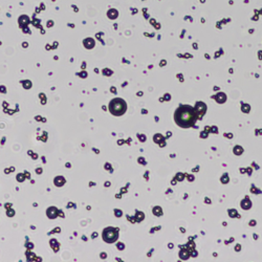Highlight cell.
<instances>
[{
  "instance_id": "cell-1",
  "label": "cell",
  "mask_w": 262,
  "mask_h": 262,
  "mask_svg": "<svg viewBox=\"0 0 262 262\" xmlns=\"http://www.w3.org/2000/svg\"><path fill=\"white\" fill-rule=\"evenodd\" d=\"M174 119L178 126L182 127V128H189L195 124L197 114H196V110L193 107L182 105L179 108L176 109Z\"/></svg>"
},
{
  "instance_id": "cell-2",
  "label": "cell",
  "mask_w": 262,
  "mask_h": 262,
  "mask_svg": "<svg viewBox=\"0 0 262 262\" xmlns=\"http://www.w3.org/2000/svg\"><path fill=\"white\" fill-rule=\"evenodd\" d=\"M126 102L122 99H113L109 104V110L114 115H122L126 111Z\"/></svg>"
},
{
  "instance_id": "cell-3",
  "label": "cell",
  "mask_w": 262,
  "mask_h": 262,
  "mask_svg": "<svg viewBox=\"0 0 262 262\" xmlns=\"http://www.w3.org/2000/svg\"><path fill=\"white\" fill-rule=\"evenodd\" d=\"M102 237H103V239L105 240L106 242H108V243L114 242L115 240L117 239V231L113 228H107L103 231Z\"/></svg>"
}]
</instances>
